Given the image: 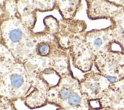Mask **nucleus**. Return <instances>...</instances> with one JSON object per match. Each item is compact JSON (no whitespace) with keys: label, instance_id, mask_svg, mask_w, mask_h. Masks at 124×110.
Here are the masks:
<instances>
[{"label":"nucleus","instance_id":"nucleus-3","mask_svg":"<svg viewBox=\"0 0 124 110\" xmlns=\"http://www.w3.org/2000/svg\"><path fill=\"white\" fill-rule=\"evenodd\" d=\"M97 99L99 107L124 109V79L110 83L102 97Z\"/></svg>","mask_w":124,"mask_h":110},{"label":"nucleus","instance_id":"nucleus-8","mask_svg":"<svg viewBox=\"0 0 124 110\" xmlns=\"http://www.w3.org/2000/svg\"><path fill=\"white\" fill-rule=\"evenodd\" d=\"M88 110H124V109H114L111 108H103V107H99L95 109H88Z\"/></svg>","mask_w":124,"mask_h":110},{"label":"nucleus","instance_id":"nucleus-6","mask_svg":"<svg viewBox=\"0 0 124 110\" xmlns=\"http://www.w3.org/2000/svg\"><path fill=\"white\" fill-rule=\"evenodd\" d=\"M11 102V101L3 97V102L1 100L0 110H17Z\"/></svg>","mask_w":124,"mask_h":110},{"label":"nucleus","instance_id":"nucleus-7","mask_svg":"<svg viewBox=\"0 0 124 110\" xmlns=\"http://www.w3.org/2000/svg\"><path fill=\"white\" fill-rule=\"evenodd\" d=\"M49 48V47L46 44H43L40 45L38 48L39 53L42 55L46 54L48 52Z\"/></svg>","mask_w":124,"mask_h":110},{"label":"nucleus","instance_id":"nucleus-9","mask_svg":"<svg viewBox=\"0 0 124 110\" xmlns=\"http://www.w3.org/2000/svg\"><path fill=\"white\" fill-rule=\"evenodd\" d=\"M113 1L116 4L121 6L124 10V0H113Z\"/></svg>","mask_w":124,"mask_h":110},{"label":"nucleus","instance_id":"nucleus-4","mask_svg":"<svg viewBox=\"0 0 124 110\" xmlns=\"http://www.w3.org/2000/svg\"><path fill=\"white\" fill-rule=\"evenodd\" d=\"M123 9L112 19L115 25L112 30L114 41L119 44L124 54V15Z\"/></svg>","mask_w":124,"mask_h":110},{"label":"nucleus","instance_id":"nucleus-5","mask_svg":"<svg viewBox=\"0 0 124 110\" xmlns=\"http://www.w3.org/2000/svg\"><path fill=\"white\" fill-rule=\"evenodd\" d=\"M22 32L19 29H14L10 31L9 38L13 42L19 41L22 37Z\"/></svg>","mask_w":124,"mask_h":110},{"label":"nucleus","instance_id":"nucleus-10","mask_svg":"<svg viewBox=\"0 0 124 110\" xmlns=\"http://www.w3.org/2000/svg\"><path fill=\"white\" fill-rule=\"evenodd\" d=\"M56 110H66L64 109H62V108H58Z\"/></svg>","mask_w":124,"mask_h":110},{"label":"nucleus","instance_id":"nucleus-1","mask_svg":"<svg viewBox=\"0 0 124 110\" xmlns=\"http://www.w3.org/2000/svg\"><path fill=\"white\" fill-rule=\"evenodd\" d=\"M99 62L100 73L110 83L124 79V54L117 52H108L101 55Z\"/></svg>","mask_w":124,"mask_h":110},{"label":"nucleus","instance_id":"nucleus-2","mask_svg":"<svg viewBox=\"0 0 124 110\" xmlns=\"http://www.w3.org/2000/svg\"><path fill=\"white\" fill-rule=\"evenodd\" d=\"M110 83L100 73L87 75L80 82L82 93L87 98L100 99Z\"/></svg>","mask_w":124,"mask_h":110}]
</instances>
